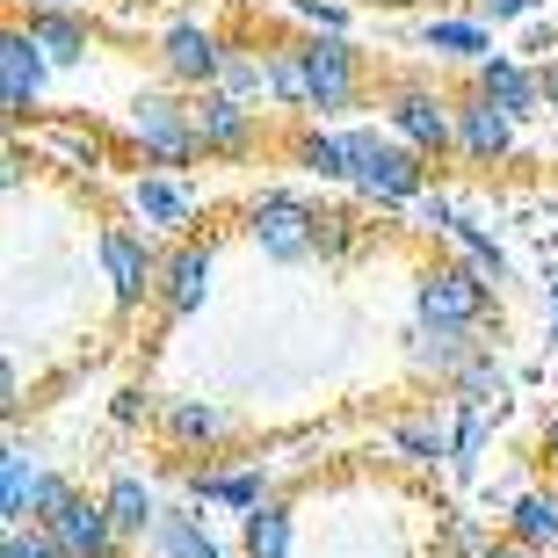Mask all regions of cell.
I'll return each instance as SVG.
<instances>
[{
    "label": "cell",
    "mask_w": 558,
    "mask_h": 558,
    "mask_svg": "<svg viewBox=\"0 0 558 558\" xmlns=\"http://www.w3.org/2000/svg\"><path fill=\"white\" fill-rule=\"evenodd\" d=\"M349 182L371 196V204L399 210V204H421L428 196V160L407 153L392 131H349Z\"/></svg>",
    "instance_id": "1"
},
{
    "label": "cell",
    "mask_w": 558,
    "mask_h": 558,
    "mask_svg": "<svg viewBox=\"0 0 558 558\" xmlns=\"http://www.w3.org/2000/svg\"><path fill=\"white\" fill-rule=\"evenodd\" d=\"M494 305V283L472 269V262H428L414 283V319L421 327H442V333H478Z\"/></svg>",
    "instance_id": "2"
},
{
    "label": "cell",
    "mask_w": 558,
    "mask_h": 558,
    "mask_svg": "<svg viewBox=\"0 0 558 558\" xmlns=\"http://www.w3.org/2000/svg\"><path fill=\"white\" fill-rule=\"evenodd\" d=\"M385 131H392L407 153L435 160V153H450V145H457V102H450V95H435L428 81H392V87H385Z\"/></svg>",
    "instance_id": "3"
},
{
    "label": "cell",
    "mask_w": 558,
    "mask_h": 558,
    "mask_svg": "<svg viewBox=\"0 0 558 558\" xmlns=\"http://www.w3.org/2000/svg\"><path fill=\"white\" fill-rule=\"evenodd\" d=\"M247 240L269 262H312L319 254V210L298 196V189H262L247 204Z\"/></svg>",
    "instance_id": "4"
},
{
    "label": "cell",
    "mask_w": 558,
    "mask_h": 558,
    "mask_svg": "<svg viewBox=\"0 0 558 558\" xmlns=\"http://www.w3.org/2000/svg\"><path fill=\"white\" fill-rule=\"evenodd\" d=\"M131 124V145L145 153V167H160V174H182L189 160H196V124H189V102H174V95H131L124 109Z\"/></svg>",
    "instance_id": "5"
},
{
    "label": "cell",
    "mask_w": 558,
    "mask_h": 558,
    "mask_svg": "<svg viewBox=\"0 0 558 558\" xmlns=\"http://www.w3.org/2000/svg\"><path fill=\"white\" fill-rule=\"evenodd\" d=\"M305 87H312V117H341L363 95V51L349 37H305Z\"/></svg>",
    "instance_id": "6"
},
{
    "label": "cell",
    "mask_w": 558,
    "mask_h": 558,
    "mask_svg": "<svg viewBox=\"0 0 558 558\" xmlns=\"http://www.w3.org/2000/svg\"><path fill=\"white\" fill-rule=\"evenodd\" d=\"M226 51H232V44L218 37L210 22H167V29H160V73L174 87H196V95H210V87H218Z\"/></svg>",
    "instance_id": "7"
},
{
    "label": "cell",
    "mask_w": 558,
    "mask_h": 558,
    "mask_svg": "<svg viewBox=\"0 0 558 558\" xmlns=\"http://www.w3.org/2000/svg\"><path fill=\"white\" fill-rule=\"evenodd\" d=\"M95 254H102V276H109V290H117V305H138L145 290L160 298L167 254H153V240H145V232H131V226H102Z\"/></svg>",
    "instance_id": "8"
},
{
    "label": "cell",
    "mask_w": 558,
    "mask_h": 558,
    "mask_svg": "<svg viewBox=\"0 0 558 558\" xmlns=\"http://www.w3.org/2000/svg\"><path fill=\"white\" fill-rule=\"evenodd\" d=\"M472 95H478V102H494L508 124H522V117H544V81H537V65L515 59V51H494L486 65H472Z\"/></svg>",
    "instance_id": "9"
},
{
    "label": "cell",
    "mask_w": 558,
    "mask_h": 558,
    "mask_svg": "<svg viewBox=\"0 0 558 558\" xmlns=\"http://www.w3.org/2000/svg\"><path fill=\"white\" fill-rule=\"evenodd\" d=\"M44 81H51L44 44L29 37V22H8V37H0V102H8V117H29L44 102Z\"/></svg>",
    "instance_id": "10"
},
{
    "label": "cell",
    "mask_w": 558,
    "mask_h": 558,
    "mask_svg": "<svg viewBox=\"0 0 558 558\" xmlns=\"http://www.w3.org/2000/svg\"><path fill=\"white\" fill-rule=\"evenodd\" d=\"M131 218H138L145 232H174V240H182V232L196 226V189H189L182 174L145 167L138 182H131Z\"/></svg>",
    "instance_id": "11"
},
{
    "label": "cell",
    "mask_w": 558,
    "mask_h": 558,
    "mask_svg": "<svg viewBox=\"0 0 558 558\" xmlns=\"http://www.w3.org/2000/svg\"><path fill=\"white\" fill-rule=\"evenodd\" d=\"M44 530H51V544H59L65 558H117V551H124V537H117L109 508H102V500H87V494H73L59 515L44 522Z\"/></svg>",
    "instance_id": "12"
},
{
    "label": "cell",
    "mask_w": 558,
    "mask_h": 558,
    "mask_svg": "<svg viewBox=\"0 0 558 558\" xmlns=\"http://www.w3.org/2000/svg\"><path fill=\"white\" fill-rule=\"evenodd\" d=\"M210 276H218V254H210L204 240H174V254H167V269H160V312H167V319L204 312Z\"/></svg>",
    "instance_id": "13"
},
{
    "label": "cell",
    "mask_w": 558,
    "mask_h": 558,
    "mask_svg": "<svg viewBox=\"0 0 558 558\" xmlns=\"http://www.w3.org/2000/svg\"><path fill=\"white\" fill-rule=\"evenodd\" d=\"M189 124H196V153H247L254 145V109H240L218 87L189 102Z\"/></svg>",
    "instance_id": "14"
},
{
    "label": "cell",
    "mask_w": 558,
    "mask_h": 558,
    "mask_svg": "<svg viewBox=\"0 0 558 558\" xmlns=\"http://www.w3.org/2000/svg\"><path fill=\"white\" fill-rule=\"evenodd\" d=\"M102 508H109V522H117V537H124V544H145L153 530H160V515H167L160 494H153L138 472H117V478H109Z\"/></svg>",
    "instance_id": "15"
},
{
    "label": "cell",
    "mask_w": 558,
    "mask_h": 558,
    "mask_svg": "<svg viewBox=\"0 0 558 558\" xmlns=\"http://www.w3.org/2000/svg\"><path fill=\"white\" fill-rule=\"evenodd\" d=\"M508 145H515V124H508L494 102H478V95H464V102H457V153H464V160L494 167Z\"/></svg>",
    "instance_id": "16"
},
{
    "label": "cell",
    "mask_w": 558,
    "mask_h": 558,
    "mask_svg": "<svg viewBox=\"0 0 558 558\" xmlns=\"http://www.w3.org/2000/svg\"><path fill=\"white\" fill-rule=\"evenodd\" d=\"M37 486H44L37 450H29V442H8V450H0V522H8V530H22V522H29ZM29 530H37V522H29Z\"/></svg>",
    "instance_id": "17"
},
{
    "label": "cell",
    "mask_w": 558,
    "mask_h": 558,
    "mask_svg": "<svg viewBox=\"0 0 558 558\" xmlns=\"http://www.w3.org/2000/svg\"><path fill=\"white\" fill-rule=\"evenodd\" d=\"M407 355H414V371H428L435 385H457V371L478 355V341L472 333H442V327H407Z\"/></svg>",
    "instance_id": "18"
},
{
    "label": "cell",
    "mask_w": 558,
    "mask_h": 558,
    "mask_svg": "<svg viewBox=\"0 0 558 558\" xmlns=\"http://www.w3.org/2000/svg\"><path fill=\"white\" fill-rule=\"evenodd\" d=\"M160 428L167 442H182V450H210V442H226V407H210V399H160Z\"/></svg>",
    "instance_id": "19"
},
{
    "label": "cell",
    "mask_w": 558,
    "mask_h": 558,
    "mask_svg": "<svg viewBox=\"0 0 558 558\" xmlns=\"http://www.w3.org/2000/svg\"><path fill=\"white\" fill-rule=\"evenodd\" d=\"M145 551H153V558H226V544L204 530V515H196V508H167L160 530L145 537Z\"/></svg>",
    "instance_id": "20"
},
{
    "label": "cell",
    "mask_w": 558,
    "mask_h": 558,
    "mask_svg": "<svg viewBox=\"0 0 558 558\" xmlns=\"http://www.w3.org/2000/svg\"><path fill=\"white\" fill-rule=\"evenodd\" d=\"M421 44H428L435 59H464V65L494 59V37H486V22H478V15H435V22H421Z\"/></svg>",
    "instance_id": "21"
},
{
    "label": "cell",
    "mask_w": 558,
    "mask_h": 558,
    "mask_svg": "<svg viewBox=\"0 0 558 558\" xmlns=\"http://www.w3.org/2000/svg\"><path fill=\"white\" fill-rule=\"evenodd\" d=\"M189 494L226 500V508L254 515V508H269V478H262V464H240V472H189Z\"/></svg>",
    "instance_id": "22"
},
{
    "label": "cell",
    "mask_w": 558,
    "mask_h": 558,
    "mask_svg": "<svg viewBox=\"0 0 558 558\" xmlns=\"http://www.w3.org/2000/svg\"><path fill=\"white\" fill-rule=\"evenodd\" d=\"M218 95H232L240 109L276 102V95H269V51H247V44H232V51H226V73H218Z\"/></svg>",
    "instance_id": "23"
},
{
    "label": "cell",
    "mask_w": 558,
    "mask_h": 558,
    "mask_svg": "<svg viewBox=\"0 0 558 558\" xmlns=\"http://www.w3.org/2000/svg\"><path fill=\"white\" fill-rule=\"evenodd\" d=\"M290 544H298V515H290L283 500H269V508H254L240 522V551L247 558H290Z\"/></svg>",
    "instance_id": "24"
},
{
    "label": "cell",
    "mask_w": 558,
    "mask_h": 558,
    "mask_svg": "<svg viewBox=\"0 0 558 558\" xmlns=\"http://www.w3.org/2000/svg\"><path fill=\"white\" fill-rule=\"evenodd\" d=\"M392 442L414 464H442V457H457V421H442V414H407L392 428Z\"/></svg>",
    "instance_id": "25"
},
{
    "label": "cell",
    "mask_w": 558,
    "mask_h": 558,
    "mask_svg": "<svg viewBox=\"0 0 558 558\" xmlns=\"http://www.w3.org/2000/svg\"><path fill=\"white\" fill-rule=\"evenodd\" d=\"M508 544H522V551L558 544V494H515V508H508Z\"/></svg>",
    "instance_id": "26"
},
{
    "label": "cell",
    "mask_w": 558,
    "mask_h": 558,
    "mask_svg": "<svg viewBox=\"0 0 558 558\" xmlns=\"http://www.w3.org/2000/svg\"><path fill=\"white\" fill-rule=\"evenodd\" d=\"M290 160L305 174H319V182H349V131H298Z\"/></svg>",
    "instance_id": "27"
},
{
    "label": "cell",
    "mask_w": 558,
    "mask_h": 558,
    "mask_svg": "<svg viewBox=\"0 0 558 558\" xmlns=\"http://www.w3.org/2000/svg\"><path fill=\"white\" fill-rule=\"evenodd\" d=\"M450 399L457 407H472V414H494L500 399H508V371H500L494 355L478 349L472 363H464V371H457V385H450Z\"/></svg>",
    "instance_id": "28"
},
{
    "label": "cell",
    "mask_w": 558,
    "mask_h": 558,
    "mask_svg": "<svg viewBox=\"0 0 558 558\" xmlns=\"http://www.w3.org/2000/svg\"><path fill=\"white\" fill-rule=\"evenodd\" d=\"M29 37L44 44L51 65H81L87 59V22L81 15H29Z\"/></svg>",
    "instance_id": "29"
},
{
    "label": "cell",
    "mask_w": 558,
    "mask_h": 558,
    "mask_svg": "<svg viewBox=\"0 0 558 558\" xmlns=\"http://www.w3.org/2000/svg\"><path fill=\"white\" fill-rule=\"evenodd\" d=\"M269 95L283 109H312V87H305V51L298 44H269Z\"/></svg>",
    "instance_id": "30"
},
{
    "label": "cell",
    "mask_w": 558,
    "mask_h": 558,
    "mask_svg": "<svg viewBox=\"0 0 558 558\" xmlns=\"http://www.w3.org/2000/svg\"><path fill=\"white\" fill-rule=\"evenodd\" d=\"M457 247H464V262H472L478 276H486V283H500V276H508V254H500V240L486 226H478V218H457V232H450Z\"/></svg>",
    "instance_id": "31"
},
{
    "label": "cell",
    "mask_w": 558,
    "mask_h": 558,
    "mask_svg": "<svg viewBox=\"0 0 558 558\" xmlns=\"http://www.w3.org/2000/svg\"><path fill=\"white\" fill-rule=\"evenodd\" d=\"M486 421H494V414H472V407H457V457H450V472H457V478H472V472H478V450H486Z\"/></svg>",
    "instance_id": "32"
},
{
    "label": "cell",
    "mask_w": 558,
    "mask_h": 558,
    "mask_svg": "<svg viewBox=\"0 0 558 558\" xmlns=\"http://www.w3.org/2000/svg\"><path fill=\"white\" fill-rule=\"evenodd\" d=\"M355 240H363V226H355L349 210H319V254H327V262L355 254Z\"/></svg>",
    "instance_id": "33"
},
{
    "label": "cell",
    "mask_w": 558,
    "mask_h": 558,
    "mask_svg": "<svg viewBox=\"0 0 558 558\" xmlns=\"http://www.w3.org/2000/svg\"><path fill=\"white\" fill-rule=\"evenodd\" d=\"M442 558H486V530H478L472 515H457L450 530H442Z\"/></svg>",
    "instance_id": "34"
},
{
    "label": "cell",
    "mask_w": 558,
    "mask_h": 558,
    "mask_svg": "<svg viewBox=\"0 0 558 558\" xmlns=\"http://www.w3.org/2000/svg\"><path fill=\"white\" fill-rule=\"evenodd\" d=\"M44 145H51V153H65V160H81V167H102L95 131H44Z\"/></svg>",
    "instance_id": "35"
},
{
    "label": "cell",
    "mask_w": 558,
    "mask_h": 558,
    "mask_svg": "<svg viewBox=\"0 0 558 558\" xmlns=\"http://www.w3.org/2000/svg\"><path fill=\"white\" fill-rule=\"evenodd\" d=\"M0 558H65V551L51 544V530H8V544H0Z\"/></svg>",
    "instance_id": "36"
},
{
    "label": "cell",
    "mask_w": 558,
    "mask_h": 558,
    "mask_svg": "<svg viewBox=\"0 0 558 558\" xmlns=\"http://www.w3.org/2000/svg\"><path fill=\"white\" fill-rule=\"evenodd\" d=\"M65 500H73V486H65V478H59V472H44V486H37V508H29V522H37V530H44V522L59 515Z\"/></svg>",
    "instance_id": "37"
},
{
    "label": "cell",
    "mask_w": 558,
    "mask_h": 558,
    "mask_svg": "<svg viewBox=\"0 0 558 558\" xmlns=\"http://www.w3.org/2000/svg\"><path fill=\"white\" fill-rule=\"evenodd\" d=\"M478 22H537V0H472Z\"/></svg>",
    "instance_id": "38"
},
{
    "label": "cell",
    "mask_w": 558,
    "mask_h": 558,
    "mask_svg": "<svg viewBox=\"0 0 558 558\" xmlns=\"http://www.w3.org/2000/svg\"><path fill=\"white\" fill-rule=\"evenodd\" d=\"M537 81H544V117H558V59L537 65Z\"/></svg>",
    "instance_id": "39"
},
{
    "label": "cell",
    "mask_w": 558,
    "mask_h": 558,
    "mask_svg": "<svg viewBox=\"0 0 558 558\" xmlns=\"http://www.w3.org/2000/svg\"><path fill=\"white\" fill-rule=\"evenodd\" d=\"M117 421H124V428H138V421H145V392H124V399H117Z\"/></svg>",
    "instance_id": "40"
},
{
    "label": "cell",
    "mask_w": 558,
    "mask_h": 558,
    "mask_svg": "<svg viewBox=\"0 0 558 558\" xmlns=\"http://www.w3.org/2000/svg\"><path fill=\"white\" fill-rule=\"evenodd\" d=\"M87 0H29V15H81Z\"/></svg>",
    "instance_id": "41"
},
{
    "label": "cell",
    "mask_w": 558,
    "mask_h": 558,
    "mask_svg": "<svg viewBox=\"0 0 558 558\" xmlns=\"http://www.w3.org/2000/svg\"><path fill=\"white\" fill-rule=\"evenodd\" d=\"M486 558H537V551H522V544H508V537H500V544H486Z\"/></svg>",
    "instance_id": "42"
},
{
    "label": "cell",
    "mask_w": 558,
    "mask_h": 558,
    "mask_svg": "<svg viewBox=\"0 0 558 558\" xmlns=\"http://www.w3.org/2000/svg\"><path fill=\"white\" fill-rule=\"evenodd\" d=\"M544 457H551V464H558V414L544 421Z\"/></svg>",
    "instance_id": "43"
},
{
    "label": "cell",
    "mask_w": 558,
    "mask_h": 558,
    "mask_svg": "<svg viewBox=\"0 0 558 558\" xmlns=\"http://www.w3.org/2000/svg\"><path fill=\"white\" fill-rule=\"evenodd\" d=\"M551 349H558V269H551Z\"/></svg>",
    "instance_id": "44"
}]
</instances>
